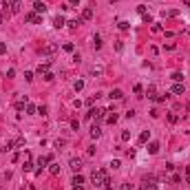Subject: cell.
Returning <instances> with one entry per match:
<instances>
[{
	"label": "cell",
	"mask_w": 190,
	"mask_h": 190,
	"mask_svg": "<svg viewBox=\"0 0 190 190\" xmlns=\"http://www.w3.org/2000/svg\"><path fill=\"white\" fill-rule=\"evenodd\" d=\"M106 179H108V172H106V170H95L93 177H91V181H93L95 188H104V181Z\"/></svg>",
	"instance_id": "obj_1"
},
{
	"label": "cell",
	"mask_w": 190,
	"mask_h": 190,
	"mask_svg": "<svg viewBox=\"0 0 190 190\" xmlns=\"http://www.w3.org/2000/svg\"><path fill=\"white\" fill-rule=\"evenodd\" d=\"M86 117H88V119H93V124H99V122L106 117V111L104 108H91L86 113Z\"/></svg>",
	"instance_id": "obj_2"
},
{
	"label": "cell",
	"mask_w": 190,
	"mask_h": 190,
	"mask_svg": "<svg viewBox=\"0 0 190 190\" xmlns=\"http://www.w3.org/2000/svg\"><path fill=\"white\" fill-rule=\"evenodd\" d=\"M9 7V13H20L22 11V0H4V9Z\"/></svg>",
	"instance_id": "obj_3"
},
{
	"label": "cell",
	"mask_w": 190,
	"mask_h": 190,
	"mask_svg": "<svg viewBox=\"0 0 190 190\" xmlns=\"http://www.w3.org/2000/svg\"><path fill=\"white\" fill-rule=\"evenodd\" d=\"M142 190H157V179H155L153 175L144 177V181H142Z\"/></svg>",
	"instance_id": "obj_4"
},
{
	"label": "cell",
	"mask_w": 190,
	"mask_h": 190,
	"mask_svg": "<svg viewBox=\"0 0 190 190\" xmlns=\"http://www.w3.org/2000/svg\"><path fill=\"white\" fill-rule=\"evenodd\" d=\"M24 20H27V22H31V24H42L40 13H36V11H29V13L24 16Z\"/></svg>",
	"instance_id": "obj_5"
},
{
	"label": "cell",
	"mask_w": 190,
	"mask_h": 190,
	"mask_svg": "<svg viewBox=\"0 0 190 190\" xmlns=\"http://www.w3.org/2000/svg\"><path fill=\"white\" fill-rule=\"evenodd\" d=\"M69 168L73 170V172H80V170H82V159H77V157H73V159L69 161Z\"/></svg>",
	"instance_id": "obj_6"
},
{
	"label": "cell",
	"mask_w": 190,
	"mask_h": 190,
	"mask_svg": "<svg viewBox=\"0 0 190 190\" xmlns=\"http://www.w3.org/2000/svg\"><path fill=\"white\" fill-rule=\"evenodd\" d=\"M170 93L172 95H183V93H186V86H183L181 82H175V86L170 88Z\"/></svg>",
	"instance_id": "obj_7"
},
{
	"label": "cell",
	"mask_w": 190,
	"mask_h": 190,
	"mask_svg": "<svg viewBox=\"0 0 190 190\" xmlns=\"http://www.w3.org/2000/svg\"><path fill=\"white\" fill-rule=\"evenodd\" d=\"M33 11H36V13H44V11H47V4H44L42 0H36V2H33Z\"/></svg>",
	"instance_id": "obj_8"
},
{
	"label": "cell",
	"mask_w": 190,
	"mask_h": 190,
	"mask_svg": "<svg viewBox=\"0 0 190 190\" xmlns=\"http://www.w3.org/2000/svg\"><path fill=\"white\" fill-rule=\"evenodd\" d=\"M53 27H55V29H62V27H66L64 16H55V18H53Z\"/></svg>",
	"instance_id": "obj_9"
},
{
	"label": "cell",
	"mask_w": 190,
	"mask_h": 190,
	"mask_svg": "<svg viewBox=\"0 0 190 190\" xmlns=\"http://www.w3.org/2000/svg\"><path fill=\"white\" fill-rule=\"evenodd\" d=\"M49 66H51V60H47V62H42L40 66H38V73H40V75H44V73H49Z\"/></svg>",
	"instance_id": "obj_10"
},
{
	"label": "cell",
	"mask_w": 190,
	"mask_h": 190,
	"mask_svg": "<svg viewBox=\"0 0 190 190\" xmlns=\"http://www.w3.org/2000/svg\"><path fill=\"white\" fill-rule=\"evenodd\" d=\"M99 135H102V128H99V124H93V126H91V137L97 139Z\"/></svg>",
	"instance_id": "obj_11"
},
{
	"label": "cell",
	"mask_w": 190,
	"mask_h": 190,
	"mask_svg": "<svg viewBox=\"0 0 190 190\" xmlns=\"http://www.w3.org/2000/svg\"><path fill=\"white\" fill-rule=\"evenodd\" d=\"M82 20H93V9L91 7H84V11H82Z\"/></svg>",
	"instance_id": "obj_12"
},
{
	"label": "cell",
	"mask_w": 190,
	"mask_h": 190,
	"mask_svg": "<svg viewBox=\"0 0 190 190\" xmlns=\"http://www.w3.org/2000/svg\"><path fill=\"white\" fill-rule=\"evenodd\" d=\"M148 153H150V155H157V153H159V144H157V142H150V144H148Z\"/></svg>",
	"instance_id": "obj_13"
},
{
	"label": "cell",
	"mask_w": 190,
	"mask_h": 190,
	"mask_svg": "<svg viewBox=\"0 0 190 190\" xmlns=\"http://www.w3.org/2000/svg\"><path fill=\"white\" fill-rule=\"evenodd\" d=\"M108 97H111V99H122V97H124V93H122L119 88H113V91H111V95H108Z\"/></svg>",
	"instance_id": "obj_14"
},
{
	"label": "cell",
	"mask_w": 190,
	"mask_h": 190,
	"mask_svg": "<svg viewBox=\"0 0 190 190\" xmlns=\"http://www.w3.org/2000/svg\"><path fill=\"white\" fill-rule=\"evenodd\" d=\"M80 24H82V18H77V20H69V22H66V27H69V29H77Z\"/></svg>",
	"instance_id": "obj_15"
},
{
	"label": "cell",
	"mask_w": 190,
	"mask_h": 190,
	"mask_svg": "<svg viewBox=\"0 0 190 190\" xmlns=\"http://www.w3.org/2000/svg\"><path fill=\"white\" fill-rule=\"evenodd\" d=\"M146 95H148V99H155V97H157V88L150 84V86H148V91H146Z\"/></svg>",
	"instance_id": "obj_16"
},
{
	"label": "cell",
	"mask_w": 190,
	"mask_h": 190,
	"mask_svg": "<svg viewBox=\"0 0 190 190\" xmlns=\"http://www.w3.org/2000/svg\"><path fill=\"white\" fill-rule=\"evenodd\" d=\"M148 139H150V131H144L142 135H139V139H137V142H139V144H146Z\"/></svg>",
	"instance_id": "obj_17"
},
{
	"label": "cell",
	"mask_w": 190,
	"mask_h": 190,
	"mask_svg": "<svg viewBox=\"0 0 190 190\" xmlns=\"http://www.w3.org/2000/svg\"><path fill=\"white\" fill-rule=\"evenodd\" d=\"M84 183V177L80 175V172H75V177H73V186H82Z\"/></svg>",
	"instance_id": "obj_18"
},
{
	"label": "cell",
	"mask_w": 190,
	"mask_h": 190,
	"mask_svg": "<svg viewBox=\"0 0 190 190\" xmlns=\"http://www.w3.org/2000/svg\"><path fill=\"white\" fill-rule=\"evenodd\" d=\"M22 168H24V172H31V170H33V161H31V157H27V161H24V166H22Z\"/></svg>",
	"instance_id": "obj_19"
},
{
	"label": "cell",
	"mask_w": 190,
	"mask_h": 190,
	"mask_svg": "<svg viewBox=\"0 0 190 190\" xmlns=\"http://www.w3.org/2000/svg\"><path fill=\"white\" fill-rule=\"evenodd\" d=\"M93 47H95V49H102V38H99L97 33L93 36Z\"/></svg>",
	"instance_id": "obj_20"
},
{
	"label": "cell",
	"mask_w": 190,
	"mask_h": 190,
	"mask_svg": "<svg viewBox=\"0 0 190 190\" xmlns=\"http://www.w3.org/2000/svg\"><path fill=\"white\" fill-rule=\"evenodd\" d=\"M49 172L51 175H60V164H51L49 166Z\"/></svg>",
	"instance_id": "obj_21"
},
{
	"label": "cell",
	"mask_w": 190,
	"mask_h": 190,
	"mask_svg": "<svg viewBox=\"0 0 190 190\" xmlns=\"http://www.w3.org/2000/svg\"><path fill=\"white\" fill-rule=\"evenodd\" d=\"M24 111H27V115H36V113H38V108H36L33 104H27V108H24Z\"/></svg>",
	"instance_id": "obj_22"
},
{
	"label": "cell",
	"mask_w": 190,
	"mask_h": 190,
	"mask_svg": "<svg viewBox=\"0 0 190 190\" xmlns=\"http://www.w3.org/2000/svg\"><path fill=\"white\" fill-rule=\"evenodd\" d=\"M117 119H119V117H117V113H111V115H106V122H108V124H115Z\"/></svg>",
	"instance_id": "obj_23"
},
{
	"label": "cell",
	"mask_w": 190,
	"mask_h": 190,
	"mask_svg": "<svg viewBox=\"0 0 190 190\" xmlns=\"http://www.w3.org/2000/svg\"><path fill=\"white\" fill-rule=\"evenodd\" d=\"M27 108V99H20V102H16V111H24Z\"/></svg>",
	"instance_id": "obj_24"
},
{
	"label": "cell",
	"mask_w": 190,
	"mask_h": 190,
	"mask_svg": "<svg viewBox=\"0 0 190 190\" xmlns=\"http://www.w3.org/2000/svg\"><path fill=\"white\" fill-rule=\"evenodd\" d=\"M13 146H16V142H7L2 146V153H9V150H13Z\"/></svg>",
	"instance_id": "obj_25"
},
{
	"label": "cell",
	"mask_w": 190,
	"mask_h": 190,
	"mask_svg": "<svg viewBox=\"0 0 190 190\" xmlns=\"http://www.w3.org/2000/svg\"><path fill=\"white\" fill-rule=\"evenodd\" d=\"M73 88H75V91H77V93H80V91H82V88H84V80H77V82H75V84H73Z\"/></svg>",
	"instance_id": "obj_26"
},
{
	"label": "cell",
	"mask_w": 190,
	"mask_h": 190,
	"mask_svg": "<svg viewBox=\"0 0 190 190\" xmlns=\"http://www.w3.org/2000/svg\"><path fill=\"white\" fill-rule=\"evenodd\" d=\"M119 29H122V31H128V29H131V22L122 20V22H119Z\"/></svg>",
	"instance_id": "obj_27"
},
{
	"label": "cell",
	"mask_w": 190,
	"mask_h": 190,
	"mask_svg": "<svg viewBox=\"0 0 190 190\" xmlns=\"http://www.w3.org/2000/svg\"><path fill=\"white\" fill-rule=\"evenodd\" d=\"M166 16H168V18H177L179 11H177V9H170V11H166Z\"/></svg>",
	"instance_id": "obj_28"
},
{
	"label": "cell",
	"mask_w": 190,
	"mask_h": 190,
	"mask_svg": "<svg viewBox=\"0 0 190 190\" xmlns=\"http://www.w3.org/2000/svg\"><path fill=\"white\" fill-rule=\"evenodd\" d=\"M13 142H16V146H18V148H22V146H24V137H16Z\"/></svg>",
	"instance_id": "obj_29"
},
{
	"label": "cell",
	"mask_w": 190,
	"mask_h": 190,
	"mask_svg": "<svg viewBox=\"0 0 190 190\" xmlns=\"http://www.w3.org/2000/svg\"><path fill=\"white\" fill-rule=\"evenodd\" d=\"M119 166H122V161H119V159H113V161H111V168H113V170H117Z\"/></svg>",
	"instance_id": "obj_30"
},
{
	"label": "cell",
	"mask_w": 190,
	"mask_h": 190,
	"mask_svg": "<svg viewBox=\"0 0 190 190\" xmlns=\"http://www.w3.org/2000/svg\"><path fill=\"white\" fill-rule=\"evenodd\" d=\"M42 77H44V80H47V82H53V80H55V75L51 73V71H49V73H44Z\"/></svg>",
	"instance_id": "obj_31"
},
{
	"label": "cell",
	"mask_w": 190,
	"mask_h": 190,
	"mask_svg": "<svg viewBox=\"0 0 190 190\" xmlns=\"http://www.w3.org/2000/svg\"><path fill=\"white\" fill-rule=\"evenodd\" d=\"M73 49H75V47H73V42H66V44H64V51H69V53H73Z\"/></svg>",
	"instance_id": "obj_32"
},
{
	"label": "cell",
	"mask_w": 190,
	"mask_h": 190,
	"mask_svg": "<svg viewBox=\"0 0 190 190\" xmlns=\"http://www.w3.org/2000/svg\"><path fill=\"white\" fill-rule=\"evenodd\" d=\"M166 99H168V95H157V97H155V102L161 104V102H166Z\"/></svg>",
	"instance_id": "obj_33"
},
{
	"label": "cell",
	"mask_w": 190,
	"mask_h": 190,
	"mask_svg": "<svg viewBox=\"0 0 190 190\" xmlns=\"http://www.w3.org/2000/svg\"><path fill=\"white\" fill-rule=\"evenodd\" d=\"M137 13H139V16L146 13V4H139V7H137Z\"/></svg>",
	"instance_id": "obj_34"
},
{
	"label": "cell",
	"mask_w": 190,
	"mask_h": 190,
	"mask_svg": "<svg viewBox=\"0 0 190 190\" xmlns=\"http://www.w3.org/2000/svg\"><path fill=\"white\" fill-rule=\"evenodd\" d=\"M38 115H47V106H44V104L38 106Z\"/></svg>",
	"instance_id": "obj_35"
},
{
	"label": "cell",
	"mask_w": 190,
	"mask_h": 190,
	"mask_svg": "<svg viewBox=\"0 0 190 190\" xmlns=\"http://www.w3.org/2000/svg\"><path fill=\"white\" fill-rule=\"evenodd\" d=\"M122 139H124V142H128V139H131V131H124V133H122Z\"/></svg>",
	"instance_id": "obj_36"
},
{
	"label": "cell",
	"mask_w": 190,
	"mask_h": 190,
	"mask_svg": "<svg viewBox=\"0 0 190 190\" xmlns=\"http://www.w3.org/2000/svg\"><path fill=\"white\" fill-rule=\"evenodd\" d=\"M24 80H27V82L33 80V71H27V73H24Z\"/></svg>",
	"instance_id": "obj_37"
},
{
	"label": "cell",
	"mask_w": 190,
	"mask_h": 190,
	"mask_svg": "<svg viewBox=\"0 0 190 190\" xmlns=\"http://www.w3.org/2000/svg\"><path fill=\"white\" fill-rule=\"evenodd\" d=\"M172 80H175V82H181L183 75H181V73H172Z\"/></svg>",
	"instance_id": "obj_38"
},
{
	"label": "cell",
	"mask_w": 190,
	"mask_h": 190,
	"mask_svg": "<svg viewBox=\"0 0 190 190\" xmlns=\"http://www.w3.org/2000/svg\"><path fill=\"white\" fill-rule=\"evenodd\" d=\"M168 122H170V124H175V122H177V115L175 113H168Z\"/></svg>",
	"instance_id": "obj_39"
},
{
	"label": "cell",
	"mask_w": 190,
	"mask_h": 190,
	"mask_svg": "<svg viewBox=\"0 0 190 190\" xmlns=\"http://www.w3.org/2000/svg\"><path fill=\"white\" fill-rule=\"evenodd\" d=\"M133 91H135V93H144V86H142V84H135V88H133Z\"/></svg>",
	"instance_id": "obj_40"
},
{
	"label": "cell",
	"mask_w": 190,
	"mask_h": 190,
	"mask_svg": "<svg viewBox=\"0 0 190 190\" xmlns=\"http://www.w3.org/2000/svg\"><path fill=\"white\" fill-rule=\"evenodd\" d=\"M142 20H144V22H153V18H150V13H144V16H142Z\"/></svg>",
	"instance_id": "obj_41"
},
{
	"label": "cell",
	"mask_w": 190,
	"mask_h": 190,
	"mask_svg": "<svg viewBox=\"0 0 190 190\" xmlns=\"http://www.w3.org/2000/svg\"><path fill=\"white\" fill-rule=\"evenodd\" d=\"M2 53H7V44L0 42V55H2Z\"/></svg>",
	"instance_id": "obj_42"
},
{
	"label": "cell",
	"mask_w": 190,
	"mask_h": 190,
	"mask_svg": "<svg viewBox=\"0 0 190 190\" xmlns=\"http://www.w3.org/2000/svg\"><path fill=\"white\" fill-rule=\"evenodd\" d=\"M55 51V44H51V47H47V49H44V53H53Z\"/></svg>",
	"instance_id": "obj_43"
},
{
	"label": "cell",
	"mask_w": 190,
	"mask_h": 190,
	"mask_svg": "<svg viewBox=\"0 0 190 190\" xmlns=\"http://www.w3.org/2000/svg\"><path fill=\"white\" fill-rule=\"evenodd\" d=\"M122 190H133V183H122Z\"/></svg>",
	"instance_id": "obj_44"
},
{
	"label": "cell",
	"mask_w": 190,
	"mask_h": 190,
	"mask_svg": "<svg viewBox=\"0 0 190 190\" xmlns=\"http://www.w3.org/2000/svg\"><path fill=\"white\" fill-rule=\"evenodd\" d=\"M153 31H155V33H159V31H161V24H157V22H155V24H153Z\"/></svg>",
	"instance_id": "obj_45"
},
{
	"label": "cell",
	"mask_w": 190,
	"mask_h": 190,
	"mask_svg": "<svg viewBox=\"0 0 190 190\" xmlns=\"http://www.w3.org/2000/svg\"><path fill=\"white\" fill-rule=\"evenodd\" d=\"M80 4V0H69V7H77Z\"/></svg>",
	"instance_id": "obj_46"
},
{
	"label": "cell",
	"mask_w": 190,
	"mask_h": 190,
	"mask_svg": "<svg viewBox=\"0 0 190 190\" xmlns=\"http://www.w3.org/2000/svg\"><path fill=\"white\" fill-rule=\"evenodd\" d=\"M186 181H188V186H190V172H186Z\"/></svg>",
	"instance_id": "obj_47"
},
{
	"label": "cell",
	"mask_w": 190,
	"mask_h": 190,
	"mask_svg": "<svg viewBox=\"0 0 190 190\" xmlns=\"http://www.w3.org/2000/svg\"><path fill=\"white\" fill-rule=\"evenodd\" d=\"M73 190H84V188H82V186H73Z\"/></svg>",
	"instance_id": "obj_48"
},
{
	"label": "cell",
	"mask_w": 190,
	"mask_h": 190,
	"mask_svg": "<svg viewBox=\"0 0 190 190\" xmlns=\"http://www.w3.org/2000/svg\"><path fill=\"white\" fill-rule=\"evenodd\" d=\"M0 24H2V11H0Z\"/></svg>",
	"instance_id": "obj_49"
},
{
	"label": "cell",
	"mask_w": 190,
	"mask_h": 190,
	"mask_svg": "<svg viewBox=\"0 0 190 190\" xmlns=\"http://www.w3.org/2000/svg\"><path fill=\"white\" fill-rule=\"evenodd\" d=\"M108 2H117V0H108Z\"/></svg>",
	"instance_id": "obj_50"
}]
</instances>
